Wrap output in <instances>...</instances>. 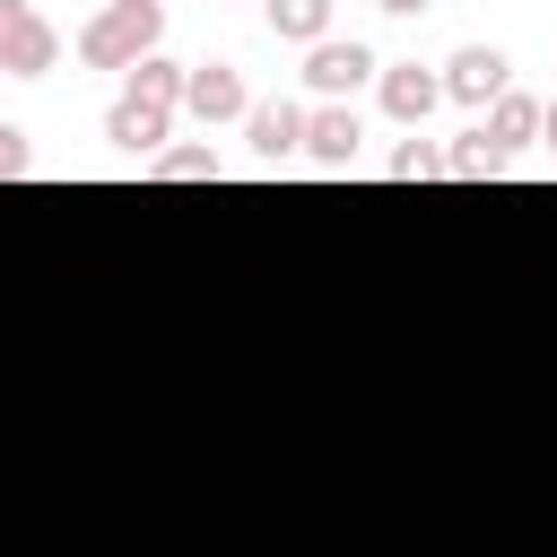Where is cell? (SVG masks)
<instances>
[{
	"instance_id": "obj_17",
	"label": "cell",
	"mask_w": 557,
	"mask_h": 557,
	"mask_svg": "<svg viewBox=\"0 0 557 557\" xmlns=\"http://www.w3.org/2000/svg\"><path fill=\"white\" fill-rule=\"evenodd\" d=\"M548 157H557V96H548Z\"/></svg>"
},
{
	"instance_id": "obj_1",
	"label": "cell",
	"mask_w": 557,
	"mask_h": 557,
	"mask_svg": "<svg viewBox=\"0 0 557 557\" xmlns=\"http://www.w3.org/2000/svg\"><path fill=\"white\" fill-rule=\"evenodd\" d=\"M183 87H191V70L183 61H139L131 78H122V96L104 104V139L113 148H131V157H165V131H174V104H183Z\"/></svg>"
},
{
	"instance_id": "obj_15",
	"label": "cell",
	"mask_w": 557,
	"mask_h": 557,
	"mask_svg": "<svg viewBox=\"0 0 557 557\" xmlns=\"http://www.w3.org/2000/svg\"><path fill=\"white\" fill-rule=\"evenodd\" d=\"M26 165H35V157H26V131L0 122V174H26Z\"/></svg>"
},
{
	"instance_id": "obj_10",
	"label": "cell",
	"mask_w": 557,
	"mask_h": 557,
	"mask_svg": "<svg viewBox=\"0 0 557 557\" xmlns=\"http://www.w3.org/2000/svg\"><path fill=\"white\" fill-rule=\"evenodd\" d=\"M496 148H522V139H548V104L540 96H522V87H505L496 104H487V122H479Z\"/></svg>"
},
{
	"instance_id": "obj_11",
	"label": "cell",
	"mask_w": 557,
	"mask_h": 557,
	"mask_svg": "<svg viewBox=\"0 0 557 557\" xmlns=\"http://www.w3.org/2000/svg\"><path fill=\"white\" fill-rule=\"evenodd\" d=\"M261 17H270V35L278 44H331V0H261Z\"/></svg>"
},
{
	"instance_id": "obj_9",
	"label": "cell",
	"mask_w": 557,
	"mask_h": 557,
	"mask_svg": "<svg viewBox=\"0 0 557 557\" xmlns=\"http://www.w3.org/2000/svg\"><path fill=\"white\" fill-rule=\"evenodd\" d=\"M357 139H366V131H357V113H348V104H313L305 157H313L322 174H348V165H357Z\"/></svg>"
},
{
	"instance_id": "obj_12",
	"label": "cell",
	"mask_w": 557,
	"mask_h": 557,
	"mask_svg": "<svg viewBox=\"0 0 557 557\" xmlns=\"http://www.w3.org/2000/svg\"><path fill=\"white\" fill-rule=\"evenodd\" d=\"M444 174H461V183H496V174H505V148H496V139L470 122V131L444 148Z\"/></svg>"
},
{
	"instance_id": "obj_13",
	"label": "cell",
	"mask_w": 557,
	"mask_h": 557,
	"mask_svg": "<svg viewBox=\"0 0 557 557\" xmlns=\"http://www.w3.org/2000/svg\"><path fill=\"white\" fill-rule=\"evenodd\" d=\"M148 174H157V183H218L226 165H218V148H209V139H183V148L148 157Z\"/></svg>"
},
{
	"instance_id": "obj_16",
	"label": "cell",
	"mask_w": 557,
	"mask_h": 557,
	"mask_svg": "<svg viewBox=\"0 0 557 557\" xmlns=\"http://www.w3.org/2000/svg\"><path fill=\"white\" fill-rule=\"evenodd\" d=\"M374 9H392V17H418V9H435V0H374Z\"/></svg>"
},
{
	"instance_id": "obj_5",
	"label": "cell",
	"mask_w": 557,
	"mask_h": 557,
	"mask_svg": "<svg viewBox=\"0 0 557 557\" xmlns=\"http://www.w3.org/2000/svg\"><path fill=\"white\" fill-rule=\"evenodd\" d=\"M366 78H383V61H374V44H357V35H331V44L305 52V87H313L322 104H339V96L366 87Z\"/></svg>"
},
{
	"instance_id": "obj_2",
	"label": "cell",
	"mask_w": 557,
	"mask_h": 557,
	"mask_svg": "<svg viewBox=\"0 0 557 557\" xmlns=\"http://www.w3.org/2000/svg\"><path fill=\"white\" fill-rule=\"evenodd\" d=\"M157 35H165V9H157V0H104V9L78 26V61L131 78L139 61H157Z\"/></svg>"
},
{
	"instance_id": "obj_14",
	"label": "cell",
	"mask_w": 557,
	"mask_h": 557,
	"mask_svg": "<svg viewBox=\"0 0 557 557\" xmlns=\"http://www.w3.org/2000/svg\"><path fill=\"white\" fill-rule=\"evenodd\" d=\"M392 174H400V183H418V174H444V148H435V139H400V148H392Z\"/></svg>"
},
{
	"instance_id": "obj_4",
	"label": "cell",
	"mask_w": 557,
	"mask_h": 557,
	"mask_svg": "<svg viewBox=\"0 0 557 557\" xmlns=\"http://www.w3.org/2000/svg\"><path fill=\"white\" fill-rule=\"evenodd\" d=\"M261 96L244 87V70L235 61H191V87H183V113L200 122V131H218V122H244Z\"/></svg>"
},
{
	"instance_id": "obj_3",
	"label": "cell",
	"mask_w": 557,
	"mask_h": 557,
	"mask_svg": "<svg viewBox=\"0 0 557 557\" xmlns=\"http://www.w3.org/2000/svg\"><path fill=\"white\" fill-rule=\"evenodd\" d=\"M52 61H61L52 17H44L35 0H0V70H9V78H44Z\"/></svg>"
},
{
	"instance_id": "obj_7",
	"label": "cell",
	"mask_w": 557,
	"mask_h": 557,
	"mask_svg": "<svg viewBox=\"0 0 557 557\" xmlns=\"http://www.w3.org/2000/svg\"><path fill=\"white\" fill-rule=\"evenodd\" d=\"M505 87H513V61H505L496 44H461V52L444 61V96H453V104H479V113H487Z\"/></svg>"
},
{
	"instance_id": "obj_6",
	"label": "cell",
	"mask_w": 557,
	"mask_h": 557,
	"mask_svg": "<svg viewBox=\"0 0 557 557\" xmlns=\"http://www.w3.org/2000/svg\"><path fill=\"white\" fill-rule=\"evenodd\" d=\"M305 131H313V104H296V96H261V104L244 113V139H252V157H261V165L305 157Z\"/></svg>"
},
{
	"instance_id": "obj_8",
	"label": "cell",
	"mask_w": 557,
	"mask_h": 557,
	"mask_svg": "<svg viewBox=\"0 0 557 557\" xmlns=\"http://www.w3.org/2000/svg\"><path fill=\"white\" fill-rule=\"evenodd\" d=\"M374 96H383V113H392L400 131H418V122L444 104V70H418V61H383Z\"/></svg>"
}]
</instances>
